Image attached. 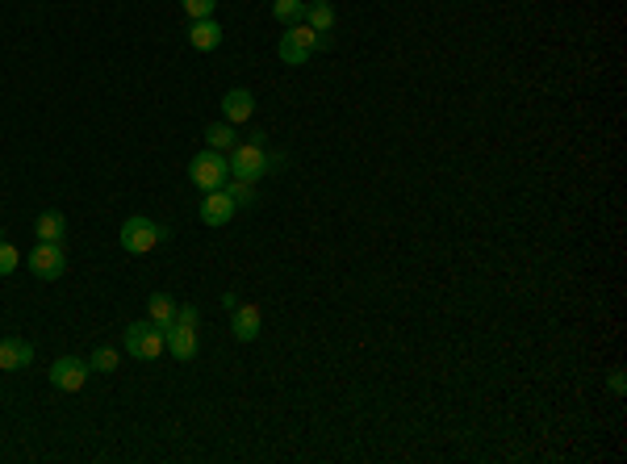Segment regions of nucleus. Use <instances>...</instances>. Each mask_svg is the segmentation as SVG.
I'll return each mask as SVG.
<instances>
[{
	"label": "nucleus",
	"mask_w": 627,
	"mask_h": 464,
	"mask_svg": "<svg viewBox=\"0 0 627 464\" xmlns=\"http://www.w3.org/2000/svg\"><path fill=\"white\" fill-rule=\"evenodd\" d=\"M331 46V34H318V29H310L306 21H297V26H289L285 34H280V46L277 55L280 63H289V67H302L314 51H326Z\"/></svg>",
	"instance_id": "nucleus-1"
},
{
	"label": "nucleus",
	"mask_w": 627,
	"mask_h": 464,
	"mask_svg": "<svg viewBox=\"0 0 627 464\" xmlns=\"http://www.w3.org/2000/svg\"><path fill=\"white\" fill-rule=\"evenodd\" d=\"M226 168H231V180H263L268 176V151H263L260 138H251V143H234L226 151Z\"/></svg>",
	"instance_id": "nucleus-2"
},
{
	"label": "nucleus",
	"mask_w": 627,
	"mask_h": 464,
	"mask_svg": "<svg viewBox=\"0 0 627 464\" xmlns=\"http://www.w3.org/2000/svg\"><path fill=\"white\" fill-rule=\"evenodd\" d=\"M168 234H172L168 226L143 218V214H134V218L121 222V247H126L130 256H146V251H155V247H160Z\"/></svg>",
	"instance_id": "nucleus-3"
},
{
	"label": "nucleus",
	"mask_w": 627,
	"mask_h": 464,
	"mask_svg": "<svg viewBox=\"0 0 627 464\" xmlns=\"http://www.w3.org/2000/svg\"><path fill=\"white\" fill-rule=\"evenodd\" d=\"M126 351H130L134 360H160L163 351H168V334L151 319L130 322V326H126Z\"/></svg>",
	"instance_id": "nucleus-4"
},
{
	"label": "nucleus",
	"mask_w": 627,
	"mask_h": 464,
	"mask_svg": "<svg viewBox=\"0 0 627 464\" xmlns=\"http://www.w3.org/2000/svg\"><path fill=\"white\" fill-rule=\"evenodd\" d=\"M189 180L197 185V189H222L226 180H231V168H226V155L222 151H201V155H192V163H189Z\"/></svg>",
	"instance_id": "nucleus-5"
},
{
	"label": "nucleus",
	"mask_w": 627,
	"mask_h": 464,
	"mask_svg": "<svg viewBox=\"0 0 627 464\" xmlns=\"http://www.w3.org/2000/svg\"><path fill=\"white\" fill-rule=\"evenodd\" d=\"M29 272L38 276V280H59V276L67 272V251L63 243H38L29 251Z\"/></svg>",
	"instance_id": "nucleus-6"
},
{
	"label": "nucleus",
	"mask_w": 627,
	"mask_h": 464,
	"mask_svg": "<svg viewBox=\"0 0 627 464\" xmlns=\"http://www.w3.org/2000/svg\"><path fill=\"white\" fill-rule=\"evenodd\" d=\"M88 360H80V356H63V360L51 364V385H55L59 393H80L88 381Z\"/></svg>",
	"instance_id": "nucleus-7"
},
{
	"label": "nucleus",
	"mask_w": 627,
	"mask_h": 464,
	"mask_svg": "<svg viewBox=\"0 0 627 464\" xmlns=\"http://www.w3.org/2000/svg\"><path fill=\"white\" fill-rule=\"evenodd\" d=\"M260 322H263L260 305L239 302L231 310V326H234V339H239V343H255V339H260Z\"/></svg>",
	"instance_id": "nucleus-8"
},
{
	"label": "nucleus",
	"mask_w": 627,
	"mask_h": 464,
	"mask_svg": "<svg viewBox=\"0 0 627 464\" xmlns=\"http://www.w3.org/2000/svg\"><path fill=\"white\" fill-rule=\"evenodd\" d=\"M234 218V201L226 197V189H209L201 201V222L205 226H226Z\"/></svg>",
	"instance_id": "nucleus-9"
},
{
	"label": "nucleus",
	"mask_w": 627,
	"mask_h": 464,
	"mask_svg": "<svg viewBox=\"0 0 627 464\" xmlns=\"http://www.w3.org/2000/svg\"><path fill=\"white\" fill-rule=\"evenodd\" d=\"M34 364V348L26 339H0V373H21Z\"/></svg>",
	"instance_id": "nucleus-10"
},
{
	"label": "nucleus",
	"mask_w": 627,
	"mask_h": 464,
	"mask_svg": "<svg viewBox=\"0 0 627 464\" xmlns=\"http://www.w3.org/2000/svg\"><path fill=\"white\" fill-rule=\"evenodd\" d=\"M222 114H226L231 126H239V122H247V117L255 114V97H251L247 88H231V92L222 97Z\"/></svg>",
	"instance_id": "nucleus-11"
},
{
	"label": "nucleus",
	"mask_w": 627,
	"mask_h": 464,
	"mask_svg": "<svg viewBox=\"0 0 627 464\" xmlns=\"http://www.w3.org/2000/svg\"><path fill=\"white\" fill-rule=\"evenodd\" d=\"M176 310H180V302H176L172 293H151V302H146V319L168 334V326H176Z\"/></svg>",
	"instance_id": "nucleus-12"
},
{
	"label": "nucleus",
	"mask_w": 627,
	"mask_h": 464,
	"mask_svg": "<svg viewBox=\"0 0 627 464\" xmlns=\"http://www.w3.org/2000/svg\"><path fill=\"white\" fill-rule=\"evenodd\" d=\"M168 351H172L176 360L189 364L192 356H197V326H168Z\"/></svg>",
	"instance_id": "nucleus-13"
},
{
	"label": "nucleus",
	"mask_w": 627,
	"mask_h": 464,
	"mask_svg": "<svg viewBox=\"0 0 627 464\" xmlns=\"http://www.w3.org/2000/svg\"><path fill=\"white\" fill-rule=\"evenodd\" d=\"M189 43H192V51H218V46H222V26L214 21V17H201V21H192Z\"/></svg>",
	"instance_id": "nucleus-14"
},
{
	"label": "nucleus",
	"mask_w": 627,
	"mask_h": 464,
	"mask_svg": "<svg viewBox=\"0 0 627 464\" xmlns=\"http://www.w3.org/2000/svg\"><path fill=\"white\" fill-rule=\"evenodd\" d=\"M34 234H38V243H63L67 218H63L59 209H46V214H38V222H34Z\"/></svg>",
	"instance_id": "nucleus-15"
},
{
	"label": "nucleus",
	"mask_w": 627,
	"mask_h": 464,
	"mask_svg": "<svg viewBox=\"0 0 627 464\" xmlns=\"http://www.w3.org/2000/svg\"><path fill=\"white\" fill-rule=\"evenodd\" d=\"M310 29H318V34H331L335 29V9L326 4V0H306V17H302Z\"/></svg>",
	"instance_id": "nucleus-16"
},
{
	"label": "nucleus",
	"mask_w": 627,
	"mask_h": 464,
	"mask_svg": "<svg viewBox=\"0 0 627 464\" xmlns=\"http://www.w3.org/2000/svg\"><path fill=\"white\" fill-rule=\"evenodd\" d=\"M222 189H226V197L234 201V209H251V205H255V185H251V180H226Z\"/></svg>",
	"instance_id": "nucleus-17"
},
{
	"label": "nucleus",
	"mask_w": 627,
	"mask_h": 464,
	"mask_svg": "<svg viewBox=\"0 0 627 464\" xmlns=\"http://www.w3.org/2000/svg\"><path fill=\"white\" fill-rule=\"evenodd\" d=\"M272 17L280 26H297L306 17V0H272Z\"/></svg>",
	"instance_id": "nucleus-18"
},
{
	"label": "nucleus",
	"mask_w": 627,
	"mask_h": 464,
	"mask_svg": "<svg viewBox=\"0 0 627 464\" xmlns=\"http://www.w3.org/2000/svg\"><path fill=\"white\" fill-rule=\"evenodd\" d=\"M205 143L214 146V151H231V146H234V126H231V122H214V126H205Z\"/></svg>",
	"instance_id": "nucleus-19"
},
{
	"label": "nucleus",
	"mask_w": 627,
	"mask_h": 464,
	"mask_svg": "<svg viewBox=\"0 0 627 464\" xmlns=\"http://www.w3.org/2000/svg\"><path fill=\"white\" fill-rule=\"evenodd\" d=\"M88 368H92V373H114V368H117V351L114 348H97L92 356H88Z\"/></svg>",
	"instance_id": "nucleus-20"
},
{
	"label": "nucleus",
	"mask_w": 627,
	"mask_h": 464,
	"mask_svg": "<svg viewBox=\"0 0 627 464\" xmlns=\"http://www.w3.org/2000/svg\"><path fill=\"white\" fill-rule=\"evenodd\" d=\"M17 263H21V251H17L9 239H0V276H13Z\"/></svg>",
	"instance_id": "nucleus-21"
},
{
	"label": "nucleus",
	"mask_w": 627,
	"mask_h": 464,
	"mask_svg": "<svg viewBox=\"0 0 627 464\" xmlns=\"http://www.w3.org/2000/svg\"><path fill=\"white\" fill-rule=\"evenodd\" d=\"M184 4V13L192 17V21H201V17H214V9H218V0H180Z\"/></svg>",
	"instance_id": "nucleus-22"
},
{
	"label": "nucleus",
	"mask_w": 627,
	"mask_h": 464,
	"mask_svg": "<svg viewBox=\"0 0 627 464\" xmlns=\"http://www.w3.org/2000/svg\"><path fill=\"white\" fill-rule=\"evenodd\" d=\"M176 322H180V326H197V322H201L197 305H180V310H176Z\"/></svg>",
	"instance_id": "nucleus-23"
}]
</instances>
